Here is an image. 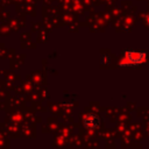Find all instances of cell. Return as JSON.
Returning <instances> with one entry per match:
<instances>
[{"label":"cell","instance_id":"obj_1","mask_svg":"<svg viewBox=\"0 0 149 149\" xmlns=\"http://www.w3.org/2000/svg\"><path fill=\"white\" fill-rule=\"evenodd\" d=\"M125 58L127 59V62L121 63V66H132V65H140L143 62H146L147 59V54L143 51H134V50H129V51H125Z\"/></svg>","mask_w":149,"mask_h":149},{"label":"cell","instance_id":"obj_2","mask_svg":"<svg viewBox=\"0 0 149 149\" xmlns=\"http://www.w3.org/2000/svg\"><path fill=\"white\" fill-rule=\"evenodd\" d=\"M99 118L95 114H87L84 118V125L87 129H95L99 126Z\"/></svg>","mask_w":149,"mask_h":149},{"label":"cell","instance_id":"obj_3","mask_svg":"<svg viewBox=\"0 0 149 149\" xmlns=\"http://www.w3.org/2000/svg\"><path fill=\"white\" fill-rule=\"evenodd\" d=\"M146 22L149 24V15H147V17H146Z\"/></svg>","mask_w":149,"mask_h":149}]
</instances>
